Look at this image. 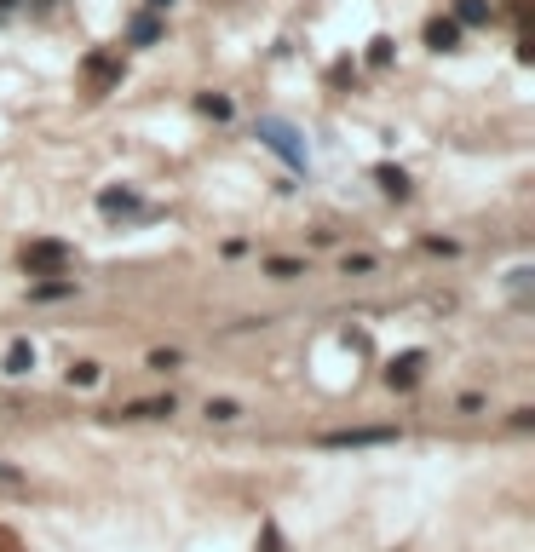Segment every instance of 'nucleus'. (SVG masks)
Instances as JSON below:
<instances>
[{
	"label": "nucleus",
	"mask_w": 535,
	"mask_h": 552,
	"mask_svg": "<svg viewBox=\"0 0 535 552\" xmlns=\"http://www.w3.org/2000/svg\"><path fill=\"white\" fill-rule=\"evenodd\" d=\"M236 414H242V409H236L231 397H213V403H208V420H236Z\"/></svg>",
	"instance_id": "15"
},
{
	"label": "nucleus",
	"mask_w": 535,
	"mask_h": 552,
	"mask_svg": "<svg viewBox=\"0 0 535 552\" xmlns=\"http://www.w3.org/2000/svg\"><path fill=\"white\" fill-rule=\"evenodd\" d=\"M98 207H104V213H139V196H133V190H104Z\"/></svg>",
	"instance_id": "9"
},
{
	"label": "nucleus",
	"mask_w": 535,
	"mask_h": 552,
	"mask_svg": "<svg viewBox=\"0 0 535 552\" xmlns=\"http://www.w3.org/2000/svg\"><path fill=\"white\" fill-rule=\"evenodd\" d=\"M173 414V397H144V403H127L121 420H167Z\"/></svg>",
	"instance_id": "5"
},
{
	"label": "nucleus",
	"mask_w": 535,
	"mask_h": 552,
	"mask_svg": "<svg viewBox=\"0 0 535 552\" xmlns=\"http://www.w3.org/2000/svg\"><path fill=\"white\" fill-rule=\"evenodd\" d=\"M455 23H466V29L489 23V0H455Z\"/></svg>",
	"instance_id": "8"
},
{
	"label": "nucleus",
	"mask_w": 535,
	"mask_h": 552,
	"mask_svg": "<svg viewBox=\"0 0 535 552\" xmlns=\"http://www.w3.org/2000/svg\"><path fill=\"white\" fill-rule=\"evenodd\" d=\"M455 41H461V23H455V18H432V23H426V46H432V52H449Z\"/></svg>",
	"instance_id": "4"
},
{
	"label": "nucleus",
	"mask_w": 535,
	"mask_h": 552,
	"mask_svg": "<svg viewBox=\"0 0 535 552\" xmlns=\"http://www.w3.org/2000/svg\"><path fill=\"white\" fill-rule=\"evenodd\" d=\"M374 179L386 196H409V179H403V167H374Z\"/></svg>",
	"instance_id": "11"
},
{
	"label": "nucleus",
	"mask_w": 535,
	"mask_h": 552,
	"mask_svg": "<svg viewBox=\"0 0 535 552\" xmlns=\"http://www.w3.org/2000/svg\"><path fill=\"white\" fill-rule=\"evenodd\" d=\"M265 271H271V276H300L305 265H300V259H271V265H265Z\"/></svg>",
	"instance_id": "16"
},
{
	"label": "nucleus",
	"mask_w": 535,
	"mask_h": 552,
	"mask_svg": "<svg viewBox=\"0 0 535 552\" xmlns=\"http://www.w3.org/2000/svg\"><path fill=\"white\" fill-rule=\"evenodd\" d=\"M64 265H70V248H64V242H29L24 248V271L29 276H58Z\"/></svg>",
	"instance_id": "3"
},
{
	"label": "nucleus",
	"mask_w": 535,
	"mask_h": 552,
	"mask_svg": "<svg viewBox=\"0 0 535 552\" xmlns=\"http://www.w3.org/2000/svg\"><path fill=\"white\" fill-rule=\"evenodd\" d=\"M202 115H213V121H231V98H202Z\"/></svg>",
	"instance_id": "13"
},
{
	"label": "nucleus",
	"mask_w": 535,
	"mask_h": 552,
	"mask_svg": "<svg viewBox=\"0 0 535 552\" xmlns=\"http://www.w3.org/2000/svg\"><path fill=\"white\" fill-rule=\"evenodd\" d=\"M0 489H24V472H18V466H6V460H0Z\"/></svg>",
	"instance_id": "17"
},
{
	"label": "nucleus",
	"mask_w": 535,
	"mask_h": 552,
	"mask_svg": "<svg viewBox=\"0 0 535 552\" xmlns=\"http://www.w3.org/2000/svg\"><path fill=\"white\" fill-rule=\"evenodd\" d=\"M397 443V426H351V432H323V449H386Z\"/></svg>",
	"instance_id": "2"
},
{
	"label": "nucleus",
	"mask_w": 535,
	"mask_h": 552,
	"mask_svg": "<svg viewBox=\"0 0 535 552\" xmlns=\"http://www.w3.org/2000/svg\"><path fill=\"white\" fill-rule=\"evenodd\" d=\"M144 6H150V12H167V6H173V0H144Z\"/></svg>",
	"instance_id": "19"
},
{
	"label": "nucleus",
	"mask_w": 535,
	"mask_h": 552,
	"mask_svg": "<svg viewBox=\"0 0 535 552\" xmlns=\"http://www.w3.org/2000/svg\"><path fill=\"white\" fill-rule=\"evenodd\" d=\"M70 386H98V363H75L70 368Z\"/></svg>",
	"instance_id": "14"
},
{
	"label": "nucleus",
	"mask_w": 535,
	"mask_h": 552,
	"mask_svg": "<svg viewBox=\"0 0 535 552\" xmlns=\"http://www.w3.org/2000/svg\"><path fill=\"white\" fill-rule=\"evenodd\" d=\"M35 368V351H29V340H12L6 345V374H29Z\"/></svg>",
	"instance_id": "7"
},
{
	"label": "nucleus",
	"mask_w": 535,
	"mask_h": 552,
	"mask_svg": "<svg viewBox=\"0 0 535 552\" xmlns=\"http://www.w3.org/2000/svg\"><path fill=\"white\" fill-rule=\"evenodd\" d=\"M70 294H75L70 276H52V282H35V288H29V299H70Z\"/></svg>",
	"instance_id": "10"
},
{
	"label": "nucleus",
	"mask_w": 535,
	"mask_h": 552,
	"mask_svg": "<svg viewBox=\"0 0 535 552\" xmlns=\"http://www.w3.org/2000/svg\"><path fill=\"white\" fill-rule=\"evenodd\" d=\"M127 35H133V41H139V46H150V41H156V35H162V23H156V18H150V12H144V18H133V29H127Z\"/></svg>",
	"instance_id": "12"
},
{
	"label": "nucleus",
	"mask_w": 535,
	"mask_h": 552,
	"mask_svg": "<svg viewBox=\"0 0 535 552\" xmlns=\"http://www.w3.org/2000/svg\"><path fill=\"white\" fill-rule=\"evenodd\" d=\"M254 138H259V144H265V150H277V156L288 161V167H294V173H300V167H305V144H300V133H294V127H288L282 115H259Z\"/></svg>",
	"instance_id": "1"
},
{
	"label": "nucleus",
	"mask_w": 535,
	"mask_h": 552,
	"mask_svg": "<svg viewBox=\"0 0 535 552\" xmlns=\"http://www.w3.org/2000/svg\"><path fill=\"white\" fill-rule=\"evenodd\" d=\"M150 368H162V374L167 368H179V351H150Z\"/></svg>",
	"instance_id": "18"
},
{
	"label": "nucleus",
	"mask_w": 535,
	"mask_h": 552,
	"mask_svg": "<svg viewBox=\"0 0 535 552\" xmlns=\"http://www.w3.org/2000/svg\"><path fill=\"white\" fill-rule=\"evenodd\" d=\"M420 363H426V357H420V351H409V357H397V363H392V374H386V380H392V386H415Z\"/></svg>",
	"instance_id": "6"
}]
</instances>
